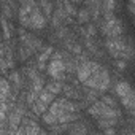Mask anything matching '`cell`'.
<instances>
[{
    "mask_svg": "<svg viewBox=\"0 0 135 135\" xmlns=\"http://www.w3.org/2000/svg\"><path fill=\"white\" fill-rule=\"evenodd\" d=\"M105 51L113 57V59H122V60H130L132 59V43L127 40L124 35L121 37H113V38H105L103 41Z\"/></svg>",
    "mask_w": 135,
    "mask_h": 135,
    "instance_id": "6da1fadb",
    "label": "cell"
},
{
    "mask_svg": "<svg viewBox=\"0 0 135 135\" xmlns=\"http://www.w3.org/2000/svg\"><path fill=\"white\" fill-rule=\"evenodd\" d=\"M83 84L99 91L100 94H103L111 88V72L99 62L95 65V69L92 70V73L83 81Z\"/></svg>",
    "mask_w": 135,
    "mask_h": 135,
    "instance_id": "7a4b0ae2",
    "label": "cell"
},
{
    "mask_svg": "<svg viewBox=\"0 0 135 135\" xmlns=\"http://www.w3.org/2000/svg\"><path fill=\"white\" fill-rule=\"evenodd\" d=\"M111 84H114V94L119 100V105H122L126 108V111L130 116H133L135 94H133V89H132L130 83L126 81V80H118V81H113Z\"/></svg>",
    "mask_w": 135,
    "mask_h": 135,
    "instance_id": "3957f363",
    "label": "cell"
},
{
    "mask_svg": "<svg viewBox=\"0 0 135 135\" xmlns=\"http://www.w3.org/2000/svg\"><path fill=\"white\" fill-rule=\"evenodd\" d=\"M16 133H27V135H35V133H45V130L41 129L38 118H32V116H22L21 124L18 126Z\"/></svg>",
    "mask_w": 135,
    "mask_h": 135,
    "instance_id": "277c9868",
    "label": "cell"
},
{
    "mask_svg": "<svg viewBox=\"0 0 135 135\" xmlns=\"http://www.w3.org/2000/svg\"><path fill=\"white\" fill-rule=\"evenodd\" d=\"M48 26V18L43 15V11L35 5L30 11V30H43Z\"/></svg>",
    "mask_w": 135,
    "mask_h": 135,
    "instance_id": "5b68a950",
    "label": "cell"
},
{
    "mask_svg": "<svg viewBox=\"0 0 135 135\" xmlns=\"http://www.w3.org/2000/svg\"><path fill=\"white\" fill-rule=\"evenodd\" d=\"M83 7L89 11L91 21H99L102 13V0H83Z\"/></svg>",
    "mask_w": 135,
    "mask_h": 135,
    "instance_id": "8992f818",
    "label": "cell"
},
{
    "mask_svg": "<svg viewBox=\"0 0 135 135\" xmlns=\"http://www.w3.org/2000/svg\"><path fill=\"white\" fill-rule=\"evenodd\" d=\"M62 86H64V81H60V80H54V78H51L49 81L45 80V89L49 91L54 95H60L62 94Z\"/></svg>",
    "mask_w": 135,
    "mask_h": 135,
    "instance_id": "52a82bcc",
    "label": "cell"
},
{
    "mask_svg": "<svg viewBox=\"0 0 135 135\" xmlns=\"http://www.w3.org/2000/svg\"><path fill=\"white\" fill-rule=\"evenodd\" d=\"M10 94H11V86H10L8 80H7V76L0 75V100L8 102Z\"/></svg>",
    "mask_w": 135,
    "mask_h": 135,
    "instance_id": "ba28073f",
    "label": "cell"
},
{
    "mask_svg": "<svg viewBox=\"0 0 135 135\" xmlns=\"http://www.w3.org/2000/svg\"><path fill=\"white\" fill-rule=\"evenodd\" d=\"M29 110H30V111L37 116V118H40V116H41V114L48 110V105H46L45 102H41V100L37 97V99H35V100L29 105Z\"/></svg>",
    "mask_w": 135,
    "mask_h": 135,
    "instance_id": "9c48e42d",
    "label": "cell"
},
{
    "mask_svg": "<svg viewBox=\"0 0 135 135\" xmlns=\"http://www.w3.org/2000/svg\"><path fill=\"white\" fill-rule=\"evenodd\" d=\"M75 19H76V24H80V26H84V24L91 22V15H89V11H88L84 7H81V8H78Z\"/></svg>",
    "mask_w": 135,
    "mask_h": 135,
    "instance_id": "30bf717a",
    "label": "cell"
},
{
    "mask_svg": "<svg viewBox=\"0 0 135 135\" xmlns=\"http://www.w3.org/2000/svg\"><path fill=\"white\" fill-rule=\"evenodd\" d=\"M99 99H100L105 105H108V107H111V108H119V100H118V97H114V95H111V94L103 92V94H100Z\"/></svg>",
    "mask_w": 135,
    "mask_h": 135,
    "instance_id": "8fae6325",
    "label": "cell"
},
{
    "mask_svg": "<svg viewBox=\"0 0 135 135\" xmlns=\"http://www.w3.org/2000/svg\"><path fill=\"white\" fill-rule=\"evenodd\" d=\"M114 8H116V0H102V13L100 15L114 13Z\"/></svg>",
    "mask_w": 135,
    "mask_h": 135,
    "instance_id": "7c38bea8",
    "label": "cell"
},
{
    "mask_svg": "<svg viewBox=\"0 0 135 135\" xmlns=\"http://www.w3.org/2000/svg\"><path fill=\"white\" fill-rule=\"evenodd\" d=\"M38 99H40L41 102H45V103H46V105L49 107V103H51V102H52V100L56 99V95H54V94H51L49 91H46V89L43 88V89H41V91L38 92Z\"/></svg>",
    "mask_w": 135,
    "mask_h": 135,
    "instance_id": "4fadbf2b",
    "label": "cell"
},
{
    "mask_svg": "<svg viewBox=\"0 0 135 135\" xmlns=\"http://www.w3.org/2000/svg\"><path fill=\"white\" fill-rule=\"evenodd\" d=\"M10 72V67H8V62L3 56H0V75L2 76H7V73Z\"/></svg>",
    "mask_w": 135,
    "mask_h": 135,
    "instance_id": "5bb4252c",
    "label": "cell"
},
{
    "mask_svg": "<svg viewBox=\"0 0 135 135\" xmlns=\"http://www.w3.org/2000/svg\"><path fill=\"white\" fill-rule=\"evenodd\" d=\"M0 56H5V43H3V40L0 41Z\"/></svg>",
    "mask_w": 135,
    "mask_h": 135,
    "instance_id": "9a60e30c",
    "label": "cell"
},
{
    "mask_svg": "<svg viewBox=\"0 0 135 135\" xmlns=\"http://www.w3.org/2000/svg\"><path fill=\"white\" fill-rule=\"evenodd\" d=\"M70 2H73L75 5H80V3H83V0H70Z\"/></svg>",
    "mask_w": 135,
    "mask_h": 135,
    "instance_id": "2e32d148",
    "label": "cell"
},
{
    "mask_svg": "<svg viewBox=\"0 0 135 135\" xmlns=\"http://www.w3.org/2000/svg\"><path fill=\"white\" fill-rule=\"evenodd\" d=\"M2 40H3V38H2V32H0V41H2Z\"/></svg>",
    "mask_w": 135,
    "mask_h": 135,
    "instance_id": "e0dca14e",
    "label": "cell"
}]
</instances>
